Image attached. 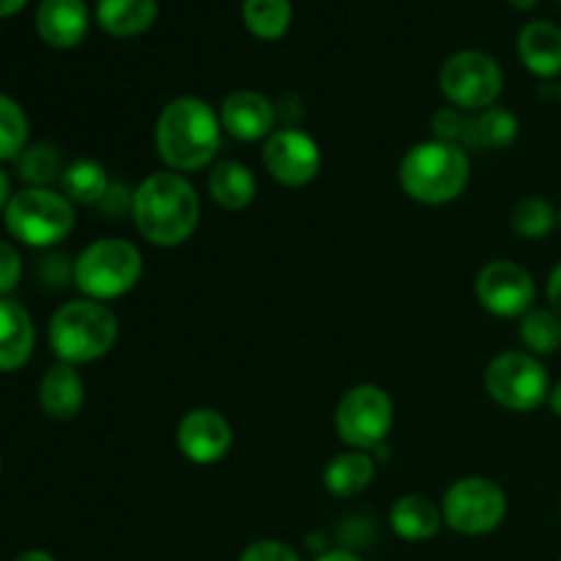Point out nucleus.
Segmentation results:
<instances>
[{
	"instance_id": "1",
	"label": "nucleus",
	"mask_w": 561,
	"mask_h": 561,
	"mask_svg": "<svg viewBox=\"0 0 561 561\" xmlns=\"http://www.w3.org/2000/svg\"><path fill=\"white\" fill-rule=\"evenodd\" d=\"M131 217L142 239L179 247L201 222V197L181 173H151L131 192Z\"/></svg>"
},
{
	"instance_id": "2",
	"label": "nucleus",
	"mask_w": 561,
	"mask_h": 561,
	"mask_svg": "<svg viewBox=\"0 0 561 561\" xmlns=\"http://www.w3.org/2000/svg\"><path fill=\"white\" fill-rule=\"evenodd\" d=\"M222 140V124L211 104L197 96H179L157 121V151L170 170L190 173L214 162Z\"/></svg>"
},
{
	"instance_id": "3",
	"label": "nucleus",
	"mask_w": 561,
	"mask_h": 561,
	"mask_svg": "<svg viewBox=\"0 0 561 561\" xmlns=\"http://www.w3.org/2000/svg\"><path fill=\"white\" fill-rule=\"evenodd\" d=\"M471 164L455 142L427 140L411 148L400 162V184L405 195L427 206H444L463 195Z\"/></svg>"
},
{
	"instance_id": "4",
	"label": "nucleus",
	"mask_w": 561,
	"mask_h": 561,
	"mask_svg": "<svg viewBox=\"0 0 561 561\" xmlns=\"http://www.w3.org/2000/svg\"><path fill=\"white\" fill-rule=\"evenodd\" d=\"M118 340V318L102 301L82 299L60 307L49 321V345L66 365L102 359Z\"/></svg>"
},
{
	"instance_id": "5",
	"label": "nucleus",
	"mask_w": 561,
	"mask_h": 561,
	"mask_svg": "<svg viewBox=\"0 0 561 561\" xmlns=\"http://www.w3.org/2000/svg\"><path fill=\"white\" fill-rule=\"evenodd\" d=\"M142 277V255L126 239H99L75 263V283L88 299L110 301L129 294Z\"/></svg>"
},
{
	"instance_id": "6",
	"label": "nucleus",
	"mask_w": 561,
	"mask_h": 561,
	"mask_svg": "<svg viewBox=\"0 0 561 561\" xmlns=\"http://www.w3.org/2000/svg\"><path fill=\"white\" fill-rule=\"evenodd\" d=\"M5 228L27 247H53L75 228V208L66 195L53 190H22L5 206Z\"/></svg>"
},
{
	"instance_id": "7",
	"label": "nucleus",
	"mask_w": 561,
	"mask_h": 561,
	"mask_svg": "<svg viewBox=\"0 0 561 561\" xmlns=\"http://www.w3.org/2000/svg\"><path fill=\"white\" fill-rule=\"evenodd\" d=\"M485 389L502 409L515 411V414H529L548 400L551 378L535 354L507 351L488 365Z\"/></svg>"
},
{
	"instance_id": "8",
	"label": "nucleus",
	"mask_w": 561,
	"mask_h": 561,
	"mask_svg": "<svg viewBox=\"0 0 561 561\" xmlns=\"http://www.w3.org/2000/svg\"><path fill=\"white\" fill-rule=\"evenodd\" d=\"M442 515L444 524L458 535H491L507 515V493L485 477H466L444 493Z\"/></svg>"
},
{
	"instance_id": "9",
	"label": "nucleus",
	"mask_w": 561,
	"mask_h": 561,
	"mask_svg": "<svg viewBox=\"0 0 561 561\" xmlns=\"http://www.w3.org/2000/svg\"><path fill=\"white\" fill-rule=\"evenodd\" d=\"M392 420V398L376 383H359V387L348 389L340 400L337 416H334L340 438L359 453H373L378 444L387 442Z\"/></svg>"
},
{
	"instance_id": "10",
	"label": "nucleus",
	"mask_w": 561,
	"mask_h": 561,
	"mask_svg": "<svg viewBox=\"0 0 561 561\" xmlns=\"http://www.w3.org/2000/svg\"><path fill=\"white\" fill-rule=\"evenodd\" d=\"M442 91L455 107L460 110H485L496 104L502 96L504 75L502 66L485 53L477 49H466V53L453 55L444 64L442 77Z\"/></svg>"
},
{
	"instance_id": "11",
	"label": "nucleus",
	"mask_w": 561,
	"mask_h": 561,
	"mask_svg": "<svg viewBox=\"0 0 561 561\" xmlns=\"http://www.w3.org/2000/svg\"><path fill=\"white\" fill-rule=\"evenodd\" d=\"M477 299L493 316L518 318L535 310L537 285L518 263L491 261L477 274Z\"/></svg>"
},
{
	"instance_id": "12",
	"label": "nucleus",
	"mask_w": 561,
	"mask_h": 561,
	"mask_svg": "<svg viewBox=\"0 0 561 561\" xmlns=\"http://www.w3.org/2000/svg\"><path fill=\"white\" fill-rule=\"evenodd\" d=\"M263 164L268 175L283 186H305L321 170V151L310 135L299 129H279L266 137Z\"/></svg>"
},
{
	"instance_id": "13",
	"label": "nucleus",
	"mask_w": 561,
	"mask_h": 561,
	"mask_svg": "<svg viewBox=\"0 0 561 561\" xmlns=\"http://www.w3.org/2000/svg\"><path fill=\"white\" fill-rule=\"evenodd\" d=\"M175 442H179L181 455L186 460L197 466H211L228 455L230 444H233V431L219 411L192 409L179 422Z\"/></svg>"
},
{
	"instance_id": "14",
	"label": "nucleus",
	"mask_w": 561,
	"mask_h": 561,
	"mask_svg": "<svg viewBox=\"0 0 561 561\" xmlns=\"http://www.w3.org/2000/svg\"><path fill=\"white\" fill-rule=\"evenodd\" d=\"M277 110L263 93L257 91H236L230 93L219 110V124L236 140L255 142L272 135Z\"/></svg>"
},
{
	"instance_id": "15",
	"label": "nucleus",
	"mask_w": 561,
	"mask_h": 561,
	"mask_svg": "<svg viewBox=\"0 0 561 561\" xmlns=\"http://www.w3.org/2000/svg\"><path fill=\"white\" fill-rule=\"evenodd\" d=\"M36 27L49 47H77L88 33L85 0H42L36 11Z\"/></svg>"
},
{
	"instance_id": "16",
	"label": "nucleus",
	"mask_w": 561,
	"mask_h": 561,
	"mask_svg": "<svg viewBox=\"0 0 561 561\" xmlns=\"http://www.w3.org/2000/svg\"><path fill=\"white\" fill-rule=\"evenodd\" d=\"M38 403H42L44 414L60 422L75 420L80 414L82 403H85V387H82V378L75 365L60 362L44 373L42 387H38Z\"/></svg>"
},
{
	"instance_id": "17",
	"label": "nucleus",
	"mask_w": 561,
	"mask_h": 561,
	"mask_svg": "<svg viewBox=\"0 0 561 561\" xmlns=\"http://www.w3.org/2000/svg\"><path fill=\"white\" fill-rule=\"evenodd\" d=\"M36 332L20 301L0 299V373L20 370L33 354Z\"/></svg>"
},
{
	"instance_id": "18",
	"label": "nucleus",
	"mask_w": 561,
	"mask_h": 561,
	"mask_svg": "<svg viewBox=\"0 0 561 561\" xmlns=\"http://www.w3.org/2000/svg\"><path fill=\"white\" fill-rule=\"evenodd\" d=\"M518 55L535 75H561V27L546 20L529 22L518 33Z\"/></svg>"
},
{
	"instance_id": "19",
	"label": "nucleus",
	"mask_w": 561,
	"mask_h": 561,
	"mask_svg": "<svg viewBox=\"0 0 561 561\" xmlns=\"http://www.w3.org/2000/svg\"><path fill=\"white\" fill-rule=\"evenodd\" d=\"M389 524L398 531L400 540L425 542L438 535V529L444 524V515L427 496L409 493V496H400L394 502L392 513H389Z\"/></svg>"
},
{
	"instance_id": "20",
	"label": "nucleus",
	"mask_w": 561,
	"mask_h": 561,
	"mask_svg": "<svg viewBox=\"0 0 561 561\" xmlns=\"http://www.w3.org/2000/svg\"><path fill=\"white\" fill-rule=\"evenodd\" d=\"M518 137V118L507 107H485L480 115L466 118V129L460 140L469 148H482V151H499V148L513 146Z\"/></svg>"
},
{
	"instance_id": "21",
	"label": "nucleus",
	"mask_w": 561,
	"mask_h": 561,
	"mask_svg": "<svg viewBox=\"0 0 561 561\" xmlns=\"http://www.w3.org/2000/svg\"><path fill=\"white\" fill-rule=\"evenodd\" d=\"M96 20L110 36H137L157 20V0H99Z\"/></svg>"
},
{
	"instance_id": "22",
	"label": "nucleus",
	"mask_w": 561,
	"mask_h": 561,
	"mask_svg": "<svg viewBox=\"0 0 561 561\" xmlns=\"http://www.w3.org/2000/svg\"><path fill=\"white\" fill-rule=\"evenodd\" d=\"M208 192L228 211H241L257 195L255 175L241 162H219L208 175Z\"/></svg>"
},
{
	"instance_id": "23",
	"label": "nucleus",
	"mask_w": 561,
	"mask_h": 561,
	"mask_svg": "<svg viewBox=\"0 0 561 561\" xmlns=\"http://www.w3.org/2000/svg\"><path fill=\"white\" fill-rule=\"evenodd\" d=\"M376 477V460L370 458V453H343L327 466L323 471V485L329 488V493L340 499L359 496L367 485Z\"/></svg>"
},
{
	"instance_id": "24",
	"label": "nucleus",
	"mask_w": 561,
	"mask_h": 561,
	"mask_svg": "<svg viewBox=\"0 0 561 561\" xmlns=\"http://www.w3.org/2000/svg\"><path fill=\"white\" fill-rule=\"evenodd\" d=\"M60 186H64V195L69 197L71 203H80V206H99L102 197L107 195L110 179L107 170L99 162H93V159H77L69 168H64Z\"/></svg>"
},
{
	"instance_id": "25",
	"label": "nucleus",
	"mask_w": 561,
	"mask_h": 561,
	"mask_svg": "<svg viewBox=\"0 0 561 561\" xmlns=\"http://www.w3.org/2000/svg\"><path fill=\"white\" fill-rule=\"evenodd\" d=\"M520 340L535 356L557 354L561 348V316L553 310H529L520 321Z\"/></svg>"
},
{
	"instance_id": "26",
	"label": "nucleus",
	"mask_w": 561,
	"mask_h": 561,
	"mask_svg": "<svg viewBox=\"0 0 561 561\" xmlns=\"http://www.w3.org/2000/svg\"><path fill=\"white\" fill-rule=\"evenodd\" d=\"M290 0H244V22L257 38H279L290 27Z\"/></svg>"
},
{
	"instance_id": "27",
	"label": "nucleus",
	"mask_w": 561,
	"mask_h": 561,
	"mask_svg": "<svg viewBox=\"0 0 561 561\" xmlns=\"http://www.w3.org/2000/svg\"><path fill=\"white\" fill-rule=\"evenodd\" d=\"M559 214L553 211V206L542 197H524V201L515 203L513 208V230L524 239H546L548 233L557 225Z\"/></svg>"
},
{
	"instance_id": "28",
	"label": "nucleus",
	"mask_w": 561,
	"mask_h": 561,
	"mask_svg": "<svg viewBox=\"0 0 561 561\" xmlns=\"http://www.w3.org/2000/svg\"><path fill=\"white\" fill-rule=\"evenodd\" d=\"M16 170H20L22 181H27L31 186H38V190H49V184L64 175L60 157L55 153V148L49 146L25 148V151L16 157Z\"/></svg>"
},
{
	"instance_id": "29",
	"label": "nucleus",
	"mask_w": 561,
	"mask_h": 561,
	"mask_svg": "<svg viewBox=\"0 0 561 561\" xmlns=\"http://www.w3.org/2000/svg\"><path fill=\"white\" fill-rule=\"evenodd\" d=\"M27 142V118L20 104L11 96L0 93V162L14 159L25 151Z\"/></svg>"
},
{
	"instance_id": "30",
	"label": "nucleus",
	"mask_w": 561,
	"mask_h": 561,
	"mask_svg": "<svg viewBox=\"0 0 561 561\" xmlns=\"http://www.w3.org/2000/svg\"><path fill=\"white\" fill-rule=\"evenodd\" d=\"M433 135H436V140L442 142H455L463 137V129H466V118L458 113L455 107H442L433 113Z\"/></svg>"
},
{
	"instance_id": "31",
	"label": "nucleus",
	"mask_w": 561,
	"mask_h": 561,
	"mask_svg": "<svg viewBox=\"0 0 561 561\" xmlns=\"http://www.w3.org/2000/svg\"><path fill=\"white\" fill-rule=\"evenodd\" d=\"M239 561H301L296 557L294 548H288L285 542L277 540H257L241 553Z\"/></svg>"
},
{
	"instance_id": "32",
	"label": "nucleus",
	"mask_w": 561,
	"mask_h": 561,
	"mask_svg": "<svg viewBox=\"0 0 561 561\" xmlns=\"http://www.w3.org/2000/svg\"><path fill=\"white\" fill-rule=\"evenodd\" d=\"M22 277V257L9 241H0V296L16 288Z\"/></svg>"
},
{
	"instance_id": "33",
	"label": "nucleus",
	"mask_w": 561,
	"mask_h": 561,
	"mask_svg": "<svg viewBox=\"0 0 561 561\" xmlns=\"http://www.w3.org/2000/svg\"><path fill=\"white\" fill-rule=\"evenodd\" d=\"M548 301H551V310L561 316V261L553 266L551 277H548Z\"/></svg>"
},
{
	"instance_id": "34",
	"label": "nucleus",
	"mask_w": 561,
	"mask_h": 561,
	"mask_svg": "<svg viewBox=\"0 0 561 561\" xmlns=\"http://www.w3.org/2000/svg\"><path fill=\"white\" fill-rule=\"evenodd\" d=\"M316 561H362V559L354 557L351 551H323Z\"/></svg>"
},
{
	"instance_id": "35",
	"label": "nucleus",
	"mask_w": 561,
	"mask_h": 561,
	"mask_svg": "<svg viewBox=\"0 0 561 561\" xmlns=\"http://www.w3.org/2000/svg\"><path fill=\"white\" fill-rule=\"evenodd\" d=\"M11 184H9V179H5V173L3 170H0V211H5V206H9V201H11Z\"/></svg>"
},
{
	"instance_id": "36",
	"label": "nucleus",
	"mask_w": 561,
	"mask_h": 561,
	"mask_svg": "<svg viewBox=\"0 0 561 561\" xmlns=\"http://www.w3.org/2000/svg\"><path fill=\"white\" fill-rule=\"evenodd\" d=\"M548 405L557 416H561V378L557 381V387H551V394H548Z\"/></svg>"
},
{
	"instance_id": "37",
	"label": "nucleus",
	"mask_w": 561,
	"mask_h": 561,
	"mask_svg": "<svg viewBox=\"0 0 561 561\" xmlns=\"http://www.w3.org/2000/svg\"><path fill=\"white\" fill-rule=\"evenodd\" d=\"M27 0H0V16H11L25 5Z\"/></svg>"
},
{
	"instance_id": "38",
	"label": "nucleus",
	"mask_w": 561,
	"mask_h": 561,
	"mask_svg": "<svg viewBox=\"0 0 561 561\" xmlns=\"http://www.w3.org/2000/svg\"><path fill=\"white\" fill-rule=\"evenodd\" d=\"M14 561H55V559L44 551H27V553H22V557H16Z\"/></svg>"
},
{
	"instance_id": "39",
	"label": "nucleus",
	"mask_w": 561,
	"mask_h": 561,
	"mask_svg": "<svg viewBox=\"0 0 561 561\" xmlns=\"http://www.w3.org/2000/svg\"><path fill=\"white\" fill-rule=\"evenodd\" d=\"M510 3H513L515 9H531V5H535L537 0H510Z\"/></svg>"
},
{
	"instance_id": "40",
	"label": "nucleus",
	"mask_w": 561,
	"mask_h": 561,
	"mask_svg": "<svg viewBox=\"0 0 561 561\" xmlns=\"http://www.w3.org/2000/svg\"><path fill=\"white\" fill-rule=\"evenodd\" d=\"M559 513H561V504H559Z\"/></svg>"
},
{
	"instance_id": "41",
	"label": "nucleus",
	"mask_w": 561,
	"mask_h": 561,
	"mask_svg": "<svg viewBox=\"0 0 561 561\" xmlns=\"http://www.w3.org/2000/svg\"><path fill=\"white\" fill-rule=\"evenodd\" d=\"M559 219H561V211H559Z\"/></svg>"
},
{
	"instance_id": "42",
	"label": "nucleus",
	"mask_w": 561,
	"mask_h": 561,
	"mask_svg": "<svg viewBox=\"0 0 561 561\" xmlns=\"http://www.w3.org/2000/svg\"><path fill=\"white\" fill-rule=\"evenodd\" d=\"M559 561H561V559H559Z\"/></svg>"
}]
</instances>
